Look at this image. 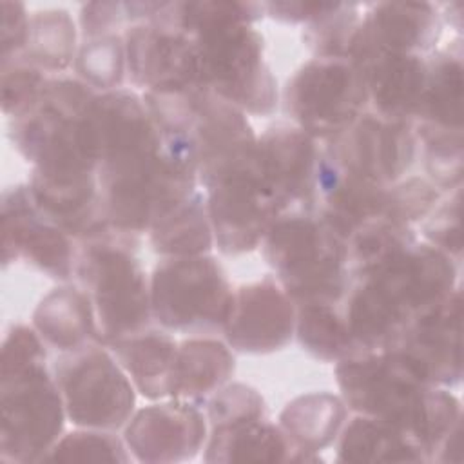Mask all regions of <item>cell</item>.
Listing matches in <instances>:
<instances>
[{
	"mask_svg": "<svg viewBox=\"0 0 464 464\" xmlns=\"http://www.w3.org/2000/svg\"><path fill=\"white\" fill-rule=\"evenodd\" d=\"M323 150L344 170L379 187L402 179L419 154L413 121L364 111L344 132L324 141Z\"/></svg>",
	"mask_w": 464,
	"mask_h": 464,
	"instance_id": "7c38bea8",
	"label": "cell"
},
{
	"mask_svg": "<svg viewBox=\"0 0 464 464\" xmlns=\"http://www.w3.org/2000/svg\"><path fill=\"white\" fill-rule=\"evenodd\" d=\"M460 201H462V185L446 192L420 225L424 241L446 252L457 261H460V254H462Z\"/></svg>",
	"mask_w": 464,
	"mask_h": 464,
	"instance_id": "ab89813d",
	"label": "cell"
},
{
	"mask_svg": "<svg viewBox=\"0 0 464 464\" xmlns=\"http://www.w3.org/2000/svg\"><path fill=\"white\" fill-rule=\"evenodd\" d=\"M45 341L34 330V326L14 324L5 334L2 343L0 373L18 372L38 362H45Z\"/></svg>",
	"mask_w": 464,
	"mask_h": 464,
	"instance_id": "b9f144b4",
	"label": "cell"
},
{
	"mask_svg": "<svg viewBox=\"0 0 464 464\" xmlns=\"http://www.w3.org/2000/svg\"><path fill=\"white\" fill-rule=\"evenodd\" d=\"M335 2H266L265 14L286 24H310L326 14Z\"/></svg>",
	"mask_w": 464,
	"mask_h": 464,
	"instance_id": "f6af8a7d",
	"label": "cell"
},
{
	"mask_svg": "<svg viewBox=\"0 0 464 464\" xmlns=\"http://www.w3.org/2000/svg\"><path fill=\"white\" fill-rule=\"evenodd\" d=\"M433 386L453 388L462 379V292L419 314L392 346Z\"/></svg>",
	"mask_w": 464,
	"mask_h": 464,
	"instance_id": "2e32d148",
	"label": "cell"
},
{
	"mask_svg": "<svg viewBox=\"0 0 464 464\" xmlns=\"http://www.w3.org/2000/svg\"><path fill=\"white\" fill-rule=\"evenodd\" d=\"M53 375L76 428L114 431L125 428L136 411V388L105 344L60 353Z\"/></svg>",
	"mask_w": 464,
	"mask_h": 464,
	"instance_id": "9c48e42d",
	"label": "cell"
},
{
	"mask_svg": "<svg viewBox=\"0 0 464 464\" xmlns=\"http://www.w3.org/2000/svg\"><path fill=\"white\" fill-rule=\"evenodd\" d=\"M198 82L245 114L268 116L277 107V82L265 60V42L252 22L221 20L190 34Z\"/></svg>",
	"mask_w": 464,
	"mask_h": 464,
	"instance_id": "8992f818",
	"label": "cell"
},
{
	"mask_svg": "<svg viewBox=\"0 0 464 464\" xmlns=\"http://www.w3.org/2000/svg\"><path fill=\"white\" fill-rule=\"evenodd\" d=\"M0 58L2 65L16 60L27 42L29 34V16L22 2L4 0L0 4Z\"/></svg>",
	"mask_w": 464,
	"mask_h": 464,
	"instance_id": "ee69618b",
	"label": "cell"
},
{
	"mask_svg": "<svg viewBox=\"0 0 464 464\" xmlns=\"http://www.w3.org/2000/svg\"><path fill=\"white\" fill-rule=\"evenodd\" d=\"M295 303L281 285L265 277L232 292L221 332L236 352L272 353L285 348L295 335Z\"/></svg>",
	"mask_w": 464,
	"mask_h": 464,
	"instance_id": "e0dca14e",
	"label": "cell"
},
{
	"mask_svg": "<svg viewBox=\"0 0 464 464\" xmlns=\"http://www.w3.org/2000/svg\"><path fill=\"white\" fill-rule=\"evenodd\" d=\"M27 187L44 218L72 239L82 241L111 228L96 170H47L33 167Z\"/></svg>",
	"mask_w": 464,
	"mask_h": 464,
	"instance_id": "d6986e66",
	"label": "cell"
},
{
	"mask_svg": "<svg viewBox=\"0 0 464 464\" xmlns=\"http://www.w3.org/2000/svg\"><path fill=\"white\" fill-rule=\"evenodd\" d=\"M384 192L386 187L344 170L321 149L314 210L344 241L368 221L382 218Z\"/></svg>",
	"mask_w": 464,
	"mask_h": 464,
	"instance_id": "7402d4cb",
	"label": "cell"
},
{
	"mask_svg": "<svg viewBox=\"0 0 464 464\" xmlns=\"http://www.w3.org/2000/svg\"><path fill=\"white\" fill-rule=\"evenodd\" d=\"M138 234L107 228L82 239L74 277L89 295L98 341L105 346L150 324V285L136 256Z\"/></svg>",
	"mask_w": 464,
	"mask_h": 464,
	"instance_id": "7a4b0ae2",
	"label": "cell"
},
{
	"mask_svg": "<svg viewBox=\"0 0 464 464\" xmlns=\"http://www.w3.org/2000/svg\"><path fill=\"white\" fill-rule=\"evenodd\" d=\"M348 417L341 395L315 392L290 401L279 413V426L294 446V462H317L319 451L339 437Z\"/></svg>",
	"mask_w": 464,
	"mask_h": 464,
	"instance_id": "603a6c76",
	"label": "cell"
},
{
	"mask_svg": "<svg viewBox=\"0 0 464 464\" xmlns=\"http://www.w3.org/2000/svg\"><path fill=\"white\" fill-rule=\"evenodd\" d=\"M0 460L44 462L63 435L65 404L45 362L0 373Z\"/></svg>",
	"mask_w": 464,
	"mask_h": 464,
	"instance_id": "52a82bcc",
	"label": "cell"
},
{
	"mask_svg": "<svg viewBox=\"0 0 464 464\" xmlns=\"http://www.w3.org/2000/svg\"><path fill=\"white\" fill-rule=\"evenodd\" d=\"M127 72L143 92L198 87V58L190 34L165 20L129 25L123 33Z\"/></svg>",
	"mask_w": 464,
	"mask_h": 464,
	"instance_id": "4fadbf2b",
	"label": "cell"
},
{
	"mask_svg": "<svg viewBox=\"0 0 464 464\" xmlns=\"http://www.w3.org/2000/svg\"><path fill=\"white\" fill-rule=\"evenodd\" d=\"M361 20V5L335 2L326 14L304 25L303 40L314 58L348 60Z\"/></svg>",
	"mask_w": 464,
	"mask_h": 464,
	"instance_id": "e575fe53",
	"label": "cell"
},
{
	"mask_svg": "<svg viewBox=\"0 0 464 464\" xmlns=\"http://www.w3.org/2000/svg\"><path fill=\"white\" fill-rule=\"evenodd\" d=\"M415 125L419 152L422 154L426 178L442 192L462 185V130H439Z\"/></svg>",
	"mask_w": 464,
	"mask_h": 464,
	"instance_id": "d590c367",
	"label": "cell"
},
{
	"mask_svg": "<svg viewBox=\"0 0 464 464\" xmlns=\"http://www.w3.org/2000/svg\"><path fill=\"white\" fill-rule=\"evenodd\" d=\"M96 174L109 227L138 236L149 232L199 185L196 167L169 152L163 143L105 160Z\"/></svg>",
	"mask_w": 464,
	"mask_h": 464,
	"instance_id": "5b68a950",
	"label": "cell"
},
{
	"mask_svg": "<svg viewBox=\"0 0 464 464\" xmlns=\"http://www.w3.org/2000/svg\"><path fill=\"white\" fill-rule=\"evenodd\" d=\"M96 92L80 78H47L38 102L11 120V138L33 167L98 170L100 150L92 123Z\"/></svg>",
	"mask_w": 464,
	"mask_h": 464,
	"instance_id": "3957f363",
	"label": "cell"
},
{
	"mask_svg": "<svg viewBox=\"0 0 464 464\" xmlns=\"http://www.w3.org/2000/svg\"><path fill=\"white\" fill-rule=\"evenodd\" d=\"M152 319L169 332L221 330L232 286L210 254L163 257L150 274Z\"/></svg>",
	"mask_w": 464,
	"mask_h": 464,
	"instance_id": "ba28073f",
	"label": "cell"
},
{
	"mask_svg": "<svg viewBox=\"0 0 464 464\" xmlns=\"http://www.w3.org/2000/svg\"><path fill=\"white\" fill-rule=\"evenodd\" d=\"M283 98L294 125L319 141L344 132L368 107L362 74L341 58L303 63L286 82Z\"/></svg>",
	"mask_w": 464,
	"mask_h": 464,
	"instance_id": "30bf717a",
	"label": "cell"
},
{
	"mask_svg": "<svg viewBox=\"0 0 464 464\" xmlns=\"http://www.w3.org/2000/svg\"><path fill=\"white\" fill-rule=\"evenodd\" d=\"M236 368L232 348L227 341L190 337L178 344L170 397L196 404L223 388Z\"/></svg>",
	"mask_w": 464,
	"mask_h": 464,
	"instance_id": "484cf974",
	"label": "cell"
},
{
	"mask_svg": "<svg viewBox=\"0 0 464 464\" xmlns=\"http://www.w3.org/2000/svg\"><path fill=\"white\" fill-rule=\"evenodd\" d=\"M321 147L294 123H276L256 141V163L286 210H314Z\"/></svg>",
	"mask_w": 464,
	"mask_h": 464,
	"instance_id": "ac0fdd59",
	"label": "cell"
},
{
	"mask_svg": "<svg viewBox=\"0 0 464 464\" xmlns=\"http://www.w3.org/2000/svg\"><path fill=\"white\" fill-rule=\"evenodd\" d=\"M205 188L214 245L227 256L256 250L285 212L252 156L214 178Z\"/></svg>",
	"mask_w": 464,
	"mask_h": 464,
	"instance_id": "8fae6325",
	"label": "cell"
},
{
	"mask_svg": "<svg viewBox=\"0 0 464 464\" xmlns=\"http://www.w3.org/2000/svg\"><path fill=\"white\" fill-rule=\"evenodd\" d=\"M442 29V14L428 2H377L362 13L350 53L388 51L426 54L435 51ZM348 58V60H350Z\"/></svg>",
	"mask_w": 464,
	"mask_h": 464,
	"instance_id": "ffe728a7",
	"label": "cell"
},
{
	"mask_svg": "<svg viewBox=\"0 0 464 464\" xmlns=\"http://www.w3.org/2000/svg\"><path fill=\"white\" fill-rule=\"evenodd\" d=\"M76 24L65 9L34 11L25 47L16 60L42 72H62L76 60Z\"/></svg>",
	"mask_w": 464,
	"mask_h": 464,
	"instance_id": "4dcf8cb0",
	"label": "cell"
},
{
	"mask_svg": "<svg viewBox=\"0 0 464 464\" xmlns=\"http://www.w3.org/2000/svg\"><path fill=\"white\" fill-rule=\"evenodd\" d=\"M33 326L45 344L60 353L100 343L91 299L78 285H63L51 290L38 303L33 314Z\"/></svg>",
	"mask_w": 464,
	"mask_h": 464,
	"instance_id": "d4e9b609",
	"label": "cell"
},
{
	"mask_svg": "<svg viewBox=\"0 0 464 464\" xmlns=\"http://www.w3.org/2000/svg\"><path fill=\"white\" fill-rule=\"evenodd\" d=\"M295 335L310 355L326 362H337L357 352L339 303L297 304Z\"/></svg>",
	"mask_w": 464,
	"mask_h": 464,
	"instance_id": "1f68e13d",
	"label": "cell"
},
{
	"mask_svg": "<svg viewBox=\"0 0 464 464\" xmlns=\"http://www.w3.org/2000/svg\"><path fill=\"white\" fill-rule=\"evenodd\" d=\"M208 428L237 424L266 417V404L261 393L241 382L225 384L207 399Z\"/></svg>",
	"mask_w": 464,
	"mask_h": 464,
	"instance_id": "f35d334b",
	"label": "cell"
},
{
	"mask_svg": "<svg viewBox=\"0 0 464 464\" xmlns=\"http://www.w3.org/2000/svg\"><path fill=\"white\" fill-rule=\"evenodd\" d=\"M335 381L348 410L401 428L430 462L462 422V406L451 388L428 384L392 348L357 350L343 357L335 364Z\"/></svg>",
	"mask_w": 464,
	"mask_h": 464,
	"instance_id": "6da1fadb",
	"label": "cell"
},
{
	"mask_svg": "<svg viewBox=\"0 0 464 464\" xmlns=\"http://www.w3.org/2000/svg\"><path fill=\"white\" fill-rule=\"evenodd\" d=\"M444 194L446 192L435 187L428 178L404 176L397 183L386 187L382 218L413 227L428 218Z\"/></svg>",
	"mask_w": 464,
	"mask_h": 464,
	"instance_id": "74e56055",
	"label": "cell"
},
{
	"mask_svg": "<svg viewBox=\"0 0 464 464\" xmlns=\"http://www.w3.org/2000/svg\"><path fill=\"white\" fill-rule=\"evenodd\" d=\"M45 72L24 62H9L2 65V111L11 120L27 112L40 98L45 85Z\"/></svg>",
	"mask_w": 464,
	"mask_h": 464,
	"instance_id": "60d3db41",
	"label": "cell"
},
{
	"mask_svg": "<svg viewBox=\"0 0 464 464\" xmlns=\"http://www.w3.org/2000/svg\"><path fill=\"white\" fill-rule=\"evenodd\" d=\"M76 78L96 92L120 89L127 72L125 44L121 34H107L85 40L72 63Z\"/></svg>",
	"mask_w": 464,
	"mask_h": 464,
	"instance_id": "836d02e7",
	"label": "cell"
},
{
	"mask_svg": "<svg viewBox=\"0 0 464 464\" xmlns=\"http://www.w3.org/2000/svg\"><path fill=\"white\" fill-rule=\"evenodd\" d=\"M207 439L208 420L199 404L174 397L136 410L123 431L132 459L149 464L190 460Z\"/></svg>",
	"mask_w": 464,
	"mask_h": 464,
	"instance_id": "9a60e30c",
	"label": "cell"
},
{
	"mask_svg": "<svg viewBox=\"0 0 464 464\" xmlns=\"http://www.w3.org/2000/svg\"><path fill=\"white\" fill-rule=\"evenodd\" d=\"M207 462H294V446L266 417L210 428Z\"/></svg>",
	"mask_w": 464,
	"mask_h": 464,
	"instance_id": "83f0119b",
	"label": "cell"
},
{
	"mask_svg": "<svg viewBox=\"0 0 464 464\" xmlns=\"http://www.w3.org/2000/svg\"><path fill=\"white\" fill-rule=\"evenodd\" d=\"M462 47L460 40H455L426 58V89L413 123L439 130H462Z\"/></svg>",
	"mask_w": 464,
	"mask_h": 464,
	"instance_id": "4316f807",
	"label": "cell"
},
{
	"mask_svg": "<svg viewBox=\"0 0 464 464\" xmlns=\"http://www.w3.org/2000/svg\"><path fill=\"white\" fill-rule=\"evenodd\" d=\"M25 259L58 281L74 276V239L44 218L27 185H16L2 196V261Z\"/></svg>",
	"mask_w": 464,
	"mask_h": 464,
	"instance_id": "5bb4252c",
	"label": "cell"
},
{
	"mask_svg": "<svg viewBox=\"0 0 464 464\" xmlns=\"http://www.w3.org/2000/svg\"><path fill=\"white\" fill-rule=\"evenodd\" d=\"M109 348L140 395L149 401L170 397L178 343L169 330L147 326L109 344Z\"/></svg>",
	"mask_w": 464,
	"mask_h": 464,
	"instance_id": "cb8c5ba5",
	"label": "cell"
},
{
	"mask_svg": "<svg viewBox=\"0 0 464 464\" xmlns=\"http://www.w3.org/2000/svg\"><path fill=\"white\" fill-rule=\"evenodd\" d=\"M337 439V462H430L406 431L375 417L355 413Z\"/></svg>",
	"mask_w": 464,
	"mask_h": 464,
	"instance_id": "f1b7e54d",
	"label": "cell"
},
{
	"mask_svg": "<svg viewBox=\"0 0 464 464\" xmlns=\"http://www.w3.org/2000/svg\"><path fill=\"white\" fill-rule=\"evenodd\" d=\"M111 462L125 464L132 460V455L123 439L116 437L109 430L76 428L63 433L44 462Z\"/></svg>",
	"mask_w": 464,
	"mask_h": 464,
	"instance_id": "8d00e7d4",
	"label": "cell"
},
{
	"mask_svg": "<svg viewBox=\"0 0 464 464\" xmlns=\"http://www.w3.org/2000/svg\"><path fill=\"white\" fill-rule=\"evenodd\" d=\"M149 241L154 252L163 257L208 254L214 246V234L205 196L196 190L161 216L149 228Z\"/></svg>",
	"mask_w": 464,
	"mask_h": 464,
	"instance_id": "f546056e",
	"label": "cell"
},
{
	"mask_svg": "<svg viewBox=\"0 0 464 464\" xmlns=\"http://www.w3.org/2000/svg\"><path fill=\"white\" fill-rule=\"evenodd\" d=\"M127 24H136L132 2H91L82 5L80 29L85 40L120 34L118 29Z\"/></svg>",
	"mask_w": 464,
	"mask_h": 464,
	"instance_id": "7bdbcfd3",
	"label": "cell"
},
{
	"mask_svg": "<svg viewBox=\"0 0 464 464\" xmlns=\"http://www.w3.org/2000/svg\"><path fill=\"white\" fill-rule=\"evenodd\" d=\"M350 62L362 74L368 105L373 112L392 120L415 121L426 89V58L422 54L361 51Z\"/></svg>",
	"mask_w": 464,
	"mask_h": 464,
	"instance_id": "44dd1931",
	"label": "cell"
},
{
	"mask_svg": "<svg viewBox=\"0 0 464 464\" xmlns=\"http://www.w3.org/2000/svg\"><path fill=\"white\" fill-rule=\"evenodd\" d=\"M263 257L297 304L341 303L352 285L346 241L315 210H286L270 225Z\"/></svg>",
	"mask_w": 464,
	"mask_h": 464,
	"instance_id": "277c9868",
	"label": "cell"
},
{
	"mask_svg": "<svg viewBox=\"0 0 464 464\" xmlns=\"http://www.w3.org/2000/svg\"><path fill=\"white\" fill-rule=\"evenodd\" d=\"M417 239L413 227L375 218L346 241L350 277L359 279Z\"/></svg>",
	"mask_w": 464,
	"mask_h": 464,
	"instance_id": "d6a6232c",
	"label": "cell"
}]
</instances>
